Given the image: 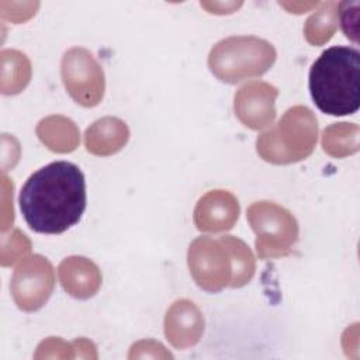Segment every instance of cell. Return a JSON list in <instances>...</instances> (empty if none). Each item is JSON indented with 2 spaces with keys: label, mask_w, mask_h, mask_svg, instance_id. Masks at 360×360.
Instances as JSON below:
<instances>
[{
  "label": "cell",
  "mask_w": 360,
  "mask_h": 360,
  "mask_svg": "<svg viewBox=\"0 0 360 360\" xmlns=\"http://www.w3.org/2000/svg\"><path fill=\"white\" fill-rule=\"evenodd\" d=\"M37 135L49 150L56 153L73 152L80 142L77 125L63 115L42 118L37 125Z\"/></svg>",
  "instance_id": "5bb4252c"
},
{
  "label": "cell",
  "mask_w": 360,
  "mask_h": 360,
  "mask_svg": "<svg viewBox=\"0 0 360 360\" xmlns=\"http://www.w3.org/2000/svg\"><path fill=\"white\" fill-rule=\"evenodd\" d=\"M280 6L285 7L290 13L301 14V13H305L308 8H311V7H316V6H319V4H318V3H292V4H288V3H280Z\"/></svg>",
  "instance_id": "7402d4cb"
},
{
  "label": "cell",
  "mask_w": 360,
  "mask_h": 360,
  "mask_svg": "<svg viewBox=\"0 0 360 360\" xmlns=\"http://www.w3.org/2000/svg\"><path fill=\"white\" fill-rule=\"evenodd\" d=\"M240 6L242 3H202L201 1V7L207 8L208 13H212V14H231Z\"/></svg>",
  "instance_id": "44dd1931"
},
{
  "label": "cell",
  "mask_w": 360,
  "mask_h": 360,
  "mask_svg": "<svg viewBox=\"0 0 360 360\" xmlns=\"http://www.w3.org/2000/svg\"><path fill=\"white\" fill-rule=\"evenodd\" d=\"M246 218L256 233L259 259H277L291 253L298 240V222L284 207L273 201H256L249 205Z\"/></svg>",
  "instance_id": "5b68a950"
},
{
  "label": "cell",
  "mask_w": 360,
  "mask_h": 360,
  "mask_svg": "<svg viewBox=\"0 0 360 360\" xmlns=\"http://www.w3.org/2000/svg\"><path fill=\"white\" fill-rule=\"evenodd\" d=\"M318 141V120L305 105L288 108L278 122L256 139L259 156L273 165H290L307 159Z\"/></svg>",
  "instance_id": "3957f363"
},
{
  "label": "cell",
  "mask_w": 360,
  "mask_h": 360,
  "mask_svg": "<svg viewBox=\"0 0 360 360\" xmlns=\"http://www.w3.org/2000/svg\"><path fill=\"white\" fill-rule=\"evenodd\" d=\"M60 75L69 96L83 107L100 104L105 90L103 68L86 48L75 46L65 52Z\"/></svg>",
  "instance_id": "8992f818"
},
{
  "label": "cell",
  "mask_w": 360,
  "mask_h": 360,
  "mask_svg": "<svg viewBox=\"0 0 360 360\" xmlns=\"http://www.w3.org/2000/svg\"><path fill=\"white\" fill-rule=\"evenodd\" d=\"M360 129L354 122H336L322 132L321 145L325 153L342 159L356 153L360 148Z\"/></svg>",
  "instance_id": "9a60e30c"
},
{
  "label": "cell",
  "mask_w": 360,
  "mask_h": 360,
  "mask_svg": "<svg viewBox=\"0 0 360 360\" xmlns=\"http://www.w3.org/2000/svg\"><path fill=\"white\" fill-rule=\"evenodd\" d=\"M55 287V273L51 262L34 255L22 259L11 277V295L21 311H38L49 300Z\"/></svg>",
  "instance_id": "ba28073f"
},
{
  "label": "cell",
  "mask_w": 360,
  "mask_h": 360,
  "mask_svg": "<svg viewBox=\"0 0 360 360\" xmlns=\"http://www.w3.org/2000/svg\"><path fill=\"white\" fill-rule=\"evenodd\" d=\"M204 332V318L198 307L188 300L174 301L165 316V335L176 349L198 343Z\"/></svg>",
  "instance_id": "8fae6325"
},
{
  "label": "cell",
  "mask_w": 360,
  "mask_h": 360,
  "mask_svg": "<svg viewBox=\"0 0 360 360\" xmlns=\"http://www.w3.org/2000/svg\"><path fill=\"white\" fill-rule=\"evenodd\" d=\"M239 212L238 198L231 191L211 190L198 200L193 219L198 231L218 233L232 229Z\"/></svg>",
  "instance_id": "30bf717a"
},
{
  "label": "cell",
  "mask_w": 360,
  "mask_h": 360,
  "mask_svg": "<svg viewBox=\"0 0 360 360\" xmlns=\"http://www.w3.org/2000/svg\"><path fill=\"white\" fill-rule=\"evenodd\" d=\"M86 180L75 163L58 160L34 172L20 191L27 225L39 233L58 235L76 225L86 210Z\"/></svg>",
  "instance_id": "6da1fadb"
},
{
  "label": "cell",
  "mask_w": 360,
  "mask_h": 360,
  "mask_svg": "<svg viewBox=\"0 0 360 360\" xmlns=\"http://www.w3.org/2000/svg\"><path fill=\"white\" fill-rule=\"evenodd\" d=\"M187 264L195 284L208 292H218L231 285L232 259L221 238L198 236L187 252Z\"/></svg>",
  "instance_id": "52a82bcc"
},
{
  "label": "cell",
  "mask_w": 360,
  "mask_h": 360,
  "mask_svg": "<svg viewBox=\"0 0 360 360\" xmlns=\"http://www.w3.org/2000/svg\"><path fill=\"white\" fill-rule=\"evenodd\" d=\"M338 4L336 1L321 3L316 11L305 21V39L314 45L321 46L328 42L338 30Z\"/></svg>",
  "instance_id": "e0dca14e"
},
{
  "label": "cell",
  "mask_w": 360,
  "mask_h": 360,
  "mask_svg": "<svg viewBox=\"0 0 360 360\" xmlns=\"http://www.w3.org/2000/svg\"><path fill=\"white\" fill-rule=\"evenodd\" d=\"M277 87L266 82H250L235 93L233 110L238 120L248 128L259 131L273 124L276 118Z\"/></svg>",
  "instance_id": "9c48e42d"
},
{
  "label": "cell",
  "mask_w": 360,
  "mask_h": 360,
  "mask_svg": "<svg viewBox=\"0 0 360 360\" xmlns=\"http://www.w3.org/2000/svg\"><path fill=\"white\" fill-rule=\"evenodd\" d=\"M58 276L63 290L77 300L93 297L101 285V271L98 266L83 256H69L63 259L58 267Z\"/></svg>",
  "instance_id": "7c38bea8"
},
{
  "label": "cell",
  "mask_w": 360,
  "mask_h": 360,
  "mask_svg": "<svg viewBox=\"0 0 360 360\" xmlns=\"http://www.w3.org/2000/svg\"><path fill=\"white\" fill-rule=\"evenodd\" d=\"M1 243L11 246V253L6 260L1 262L3 266L14 264L20 257H24L31 250L30 239L20 229H14L10 235H4Z\"/></svg>",
  "instance_id": "ffe728a7"
},
{
  "label": "cell",
  "mask_w": 360,
  "mask_h": 360,
  "mask_svg": "<svg viewBox=\"0 0 360 360\" xmlns=\"http://www.w3.org/2000/svg\"><path fill=\"white\" fill-rule=\"evenodd\" d=\"M274 46L259 37L238 35L217 42L208 55V68L221 82H238L264 75L276 62Z\"/></svg>",
  "instance_id": "277c9868"
},
{
  "label": "cell",
  "mask_w": 360,
  "mask_h": 360,
  "mask_svg": "<svg viewBox=\"0 0 360 360\" xmlns=\"http://www.w3.org/2000/svg\"><path fill=\"white\" fill-rule=\"evenodd\" d=\"M229 250L232 259V288H240L246 285L255 276L256 260L249 246L239 238L232 235L219 236Z\"/></svg>",
  "instance_id": "ac0fdd59"
},
{
  "label": "cell",
  "mask_w": 360,
  "mask_h": 360,
  "mask_svg": "<svg viewBox=\"0 0 360 360\" xmlns=\"http://www.w3.org/2000/svg\"><path fill=\"white\" fill-rule=\"evenodd\" d=\"M1 93L17 94L31 79V62L25 53L15 49L1 51Z\"/></svg>",
  "instance_id": "2e32d148"
},
{
  "label": "cell",
  "mask_w": 360,
  "mask_h": 360,
  "mask_svg": "<svg viewBox=\"0 0 360 360\" xmlns=\"http://www.w3.org/2000/svg\"><path fill=\"white\" fill-rule=\"evenodd\" d=\"M359 1H342L338 4V21H340L342 31L346 38L359 42Z\"/></svg>",
  "instance_id": "d6986e66"
},
{
  "label": "cell",
  "mask_w": 360,
  "mask_h": 360,
  "mask_svg": "<svg viewBox=\"0 0 360 360\" xmlns=\"http://www.w3.org/2000/svg\"><path fill=\"white\" fill-rule=\"evenodd\" d=\"M308 87L322 112L354 114L360 107V52L340 45L325 49L309 69Z\"/></svg>",
  "instance_id": "7a4b0ae2"
},
{
  "label": "cell",
  "mask_w": 360,
  "mask_h": 360,
  "mask_svg": "<svg viewBox=\"0 0 360 360\" xmlns=\"http://www.w3.org/2000/svg\"><path fill=\"white\" fill-rule=\"evenodd\" d=\"M128 139L129 128L117 117L100 118L84 132V146L96 156H111L120 152Z\"/></svg>",
  "instance_id": "4fadbf2b"
}]
</instances>
